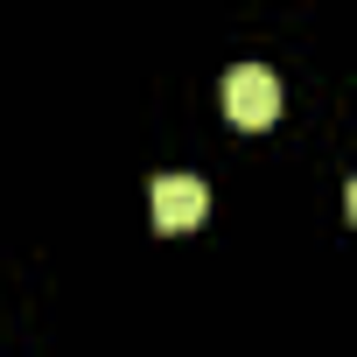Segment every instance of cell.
I'll use <instances>...</instances> for the list:
<instances>
[{"label": "cell", "instance_id": "obj_1", "mask_svg": "<svg viewBox=\"0 0 357 357\" xmlns=\"http://www.w3.org/2000/svg\"><path fill=\"white\" fill-rule=\"evenodd\" d=\"M225 112H231V126H245V133L273 126V119H280V77H273L266 63H238V70L225 77Z\"/></svg>", "mask_w": 357, "mask_h": 357}, {"label": "cell", "instance_id": "obj_2", "mask_svg": "<svg viewBox=\"0 0 357 357\" xmlns=\"http://www.w3.org/2000/svg\"><path fill=\"white\" fill-rule=\"evenodd\" d=\"M204 211H211V190L197 183V175H154V190H147V218H154V231H197L204 225Z\"/></svg>", "mask_w": 357, "mask_h": 357}, {"label": "cell", "instance_id": "obj_3", "mask_svg": "<svg viewBox=\"0 0 357 357\" xmlns=\"http://www.w3.org/2000/svg\"><path fill=\"white\" fill-rule=\"evenodd\" d=\"M343 204H350V225H357V183H350V197H343Z\"/></svg>", "mask_w": 357, "mask_h": 357}]
</instances>
